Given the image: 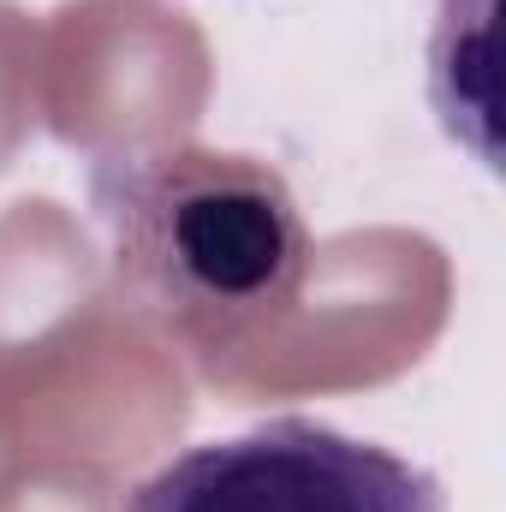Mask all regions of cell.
Masks as SVG:
<instances>
[{
	"mask_svg": "<svg viewBox=\"0 0 506 512\" xmlns=\"http://www.w3.org/2000/svg\"><path fill=\"white\" fill-rule=\"evenodd\" d=\"M120 268L185 322H239L286 304L310 233L274 167L221 149H161L102 173Z\"/></svg>",
	"mask_w": 506,
	"mask_h": 512,
	"instance_id": "obj_1",
	"label": "cell"
},
{
	"mask_svg": "<svg viewBox=\"0 0 506 512\" xmlns=\"http://www.w3.org/2000/svg\"><path fill=\"white\" fill-rule=\"evenodd\" d=\"M126 512H441V483L316 417H274L179 453Z\"/></svg>",
	"mask_w": 506,
	"mask_h": 512,
	"instance_id": "obj_2",
	"label": "cell"
}]
</instances>
